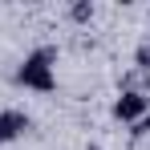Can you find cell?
<instances>
[{
	"label": "cell",
	"instance_id": "cell-7",
	"mask_svg": "<svg viewBox=\"0 0 150 150\" xmlns=\"http://www.w3.org/2000/svg\"><path fill=\"white\" fill-rule=\"evenodd\" d=\"M146 53H150V49H146Z\"/></svg>",
	"mask_w": 150,
	"mask_h": 150
},
{
	"label": "cell",
	"instance_id": "cell-1",
	"mask_svg": "<svg viewBox=\"0 0 150 150\" xmlns=\"http://www.w3.org/2000/svg\"><path fill=\"white\" fill-rule=\"evenodd\" d=\"M53 57L49 49H41V53H33V57H25V65L16 69V81L21 85H28V89H53L57 85V77H53V65H49Z\"/></svg>",
	"mask_w": 150,
	"mask_h": 150
},
{
	"label": "cell",
	"instance_id": "cell-6",
	"mask_svg": "<svg viewBox=\"0 0 150 150\" xmlns=\"http://www.w3.org/2000/svg\"><path fill=\"white\" fill-rule=\"evenodd\" d=\"M89 150H101V146H89Z\"/></svg>",
	"mask_w": 150,
	"mask_h": 150
},
{
	"label": "cell",
	"instance_id": "cell-3",
	"mask_svg": "<svg viewBox=\"0 0 150 150\" xmlns=\"http://www.w3.org/2000/svg\"><path fill=\"white\" fill-rule=\"evenodd\" d=\"M25 130H28V118L21 110H4V114H0V142H12V138H21Z\"/></svg>",
	"mask_w": 150,
	"mask_h": 150
},
{
	"label": "cell",
	"instance_id": "cell-5",
	"mask_svg": "<svg viewBox=\"0 0 150 150\" xmlns=\"http://www.w3.org/2000/svg\"><path fill=\"white\" fill-rule=\"evenodd\" d=\"M146 130H150V110L138 118V122H134V134H146Z\"/></svg>",
	"mask_w": 150,
	"mask_h": 150
},
{
	"label": "cell",
	"instance_id": "cell-2",
	"mask_svg": "<svg viewBox=\"0 0 150 150\" xmlns=\"http://www.w3.org/2000/svg\"><path fill=\"white\" fill-rule=\"evenodd\" d=\"M146 110H150V101L142 98V93H134V89H130V93H122V98L114 101V118H122V122H138Z\"/></svg>",
	"mask_w": 150,
	"mask_h": 150
},
{
	"label": "cell",
	"instance_id": "cell-4",
	"mask_svg": "<svg viewBox=\"0 0 150 150\" xmlns=\"http://www.w3.org/2000/svg\"><path fill=\"white\" fill-rule=\"evenodd\" d=\"M73 16H77V21H89V16H93V4H85V0L73 4Z\"/></svg>",
	"mask_w": 150,
	"mask_h": 150
}]
</instances>
